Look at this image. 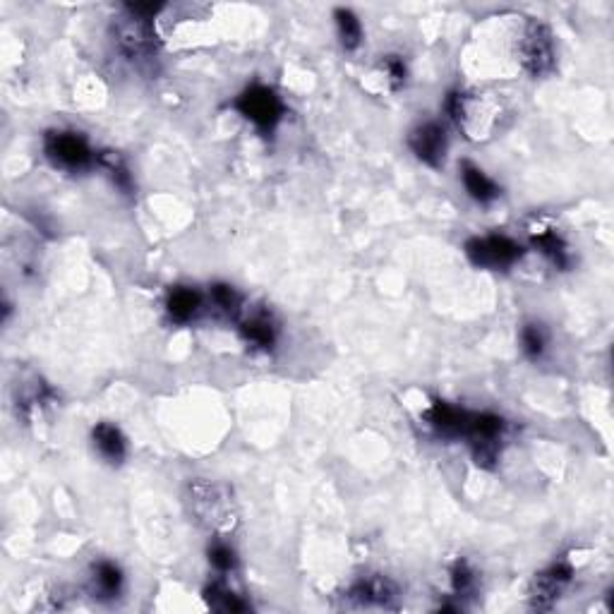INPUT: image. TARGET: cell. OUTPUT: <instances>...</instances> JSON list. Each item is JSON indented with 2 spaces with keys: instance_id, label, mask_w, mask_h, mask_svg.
I'll return each mask as SVG.
<instances>
[{
  "instance_id": "obj_10",
  "label": "cell",
  "mask_w": 614,
  "mask_h": 614,
  "mask_svg": "<svg viewBox=\"0 0 614 614\" xmlns=\"http://www.w3.org/2000/svg\"><path fill=\"white\" fill-rule=\"evenodd\" d=\"M574 581V564L567 557L555 559L550 567L533 576L531 591H528V600H531L533 610H550L562 598L564 591Z\"/></svg>"
},
{
  "instance_id": "obj_8",
  "label": "cell",
  "mask_w": 614,
  "mask_h": 614,
  "mask_svg": "<svg viewBox=\"0 0 614 614\" xmlns=\"http://www.w3.org/2000/svg\"><path fill=\"white\" fill-rule=\"evenodd\" d=\"M519 58L523 68L533 77H543L555 68V39L543 22H528L519 41Z\"/></svg>"
},
{
  "instance_id": "obj_24",
  "label": "cell",
  "mask_w": 614,
  "mask_h": 614,
  "mask_svg": "<svg viewBox=\"0 0 614 614\" xmlns=\"http://www.w3.org/2000/svg\"><path fill=\"white\" fill-rule=\"evenodd\" d=\"M209 296H212V303L216 310L221 312V315L238 317L240 310H243V298H240V293L233 286L214 284L212 291H209Z\"/></svg>"
},
{
  "instance_id": "obj_13",
  "label": "cell",
  "mask_w": 614,
  "mask_h": 614,
  "mask_svg": "<svg viewBox=\"0 0 614 614\" xmlns=\"http://www.w3.org/2000/svg\"><path fill=\"white\" fill-rule=\"evenodd\" d=\"M468 420H471V411L466 408L454 406L449 401H435L425 411V423L432 427L437 437L442 439H461L466 437Z\"/></svg>"
},
{
  "instance_id": "obj_15",
  "label": "cell",
  "mask_w": 614,
  "mask_h": 614,
  "mask_svg": "<svg viewBox=\"0 0 614 614\" xmlns=\"http://www.w3.org/2000/svg\"><path fill=\"white\" fill-rule=\"evenodd\" d=\"M125 588V576L123 569L118 567L111 559H101L94 564L92 569V593L96 600H104V603H113L123 595Z\"/></svg>"
},
{
  "instance_id": "obj_14",
  "label": "cell",
  "mask_w": 614,
  "mask_h": 614,
  "mask_svg": "<svg viewBox=\"0 0 614 614\" xmlns=\"http://www.w3.org/2000/svg\"><path fill=\"white\" fill-rule=\"evenodd\" d=\"M461 183L463 188H466L468 197H471L473 202L483 204V207L497 202L499 197H502V188L487 176L483 168L475 166L473 161H463L461 164Z\"/></svg>"
},
{
  "instance_id": "obj_21",
  "label": "cell",
  "mask_w": 614,
  "mask_h": 614,
  "mask_svg": "<svg viewBox=\"0 0 614 614\" xmlns=\"http://www.w3.org/2000/svg\"><path fill=\"white\" fill-rule=\"evenodd\" d=\"M96 164L101 166V171L106 173L108 178H111V183L116 185L120 192H125V195H130L132 192V173L128 164H125L123 159H120V154L116 152H101L96 156Z\"/></svg>"
},
{
  "instance_id": "obj_22",
  "label": "cell",
  "mask_w": 614,
  "mask_h": 614,
  "mask_svg": "<svg viewBox=\"0 0 614 614\" xmlns=\"http://www.w3.org/2000/svg\"><path fill=\"white\" fill-rule=\"evenodd\" d=\"M449 579L451 591H454L456 598H471V595L478 591V571H475L473 564L466 562V559L459 557L451 564Z\"/></svg>"
},
{
  "instance_id": "obj_7",
  "label": "cell",
  "mask_w": 614,
  "mask_h": 614,
  "mask_svg": "<svg viewBox=\"0 0 614 614\" xmlns=\"http://www.w3.org/2000/svg\"><path fill=\"white\" fill-rule=\"evenodd\" d=\"M466 257L480 269H499L514 267L523 257V248L514 238L504 233H490V236H475L466 243Z\"/></svg>"
},
{
  "instance_id": "obj_16",
  "label": "cell",
  "mask_w": 614,
  "mask_h": 614,
  "mask_svg": "<svg viewBox=\"0 0 614 614\" xmlns=\"http://www.w3.org/2000/svg\"><path fill=\"white\" fill-rule=\"evenodd\" d=\"M92 444L99 451V456L113 466H120L128 459V439L120 432L118 425L99 423L92 430Z\"/></svg>"
},
{
  "instance_id": "obj_3",
  "label": "cell",
  "mask_w": 614,
  "mask_h": 614,
  "mask_svg": "<svg viewBox=\"0 0 614 614\" xmlns=\"http://www.w3.org/2000/svg\"><path fill=\"white\" fill-rule=\"evenodd\" d=\"M233 108L264 135H272L286 116V104L267 84H250L236 96Z\"/></svg>"
},
{
  "instance_id": "obj_17",
  "label": "cell",
  "mask_w": 614,
  "mask_h": 614,
  "mask_svg": "<svg viewBox=\"0 0 614 614\" xmlns=\"http://www.w3.org/2000/svg\"><path fill=\"white\" fill-rule=\"evenodd\" d=\"M240 336H243L245 343H250L252 348L257 351H272L279 341V329H276V322L264 312H257L248 319L240 322Z\"/></svg>"
},
{
  "instance_id": "obj_12",
  "label": "cell",
  "mask_w": 614,
  "mask_h": 614,
  "mask_svg": "<svg viewBox=\"0 0 614 614\" xmlns=\"http://www.w3.org/2000/svg\"><path fill=\"white\" fill-rule=\"evenodd\" d=\"M528 238H531L533 248L555 269H569L571 262H574L569 243L555 226L545 224V221H535V224L528 228Z\"/></svg>"
},
{
  "instance_id": "obj_11",
  "label": "cell",
  "mask_w": 614,
  "mask_h": 614,
  "mask_svg": "<svg viewBox=\"0 0 614 614\" xmlns=\"http://www.w3.org/2000/svg\"><path fill=\"white\" fill-rule=\"evenodd\" d=\"M408 147H411L415 159L423 161L425 166L439 168L444 164V156H447L449 149L447 130L437 120H425V123L415 125L408 132Z\"/></svg>"
},
{
  "instance_id": "obj_1",
  "label": "cell",
  "mask_w": 614,
  "mask_h": 614,
  "mask_svg": "<svg viewBox=\"0 0 614 614\" xmlns=\"http://www.w3.org/2000/svg\"><path fill=\"white\" fill-rule=\"evenodd\" d=\"M447 111L456 128L471 142H485L502 130L504 118L509 116L497 94L473 92V89H454L447 96Z\"/></svg>"
},
{
  "instance_id": "obj_23",
  "label": "cell",
  "mask_w": 614,
  "mask_h": 614,
  "mask_svg": "<svg viewBox=\"0 0 614 614\" xmlns=\"http://www.w3.org/2000/svg\"><path fill=\"white\" fill-rule=\"evenodd\" d=\"M521 351L526 358L540 360L547 351V343H550V336H547V329L540 322H526L521 327Z\"/></svg>"
},
{
  "instance_id": "obj_19",
  "label": "cell",
  "mask_w": 614,
  "mask_h": 614,
  "mask_svg": "<svg viewBox=\"0 0 614 614\" xmlns=\"http://www.w3.org/2000/svg\"><path fill=\"white\" fill-rule=\"evenodd\" d=\"M204 600H207V605L216 612H248L250 610L248 600H243V595H238L236 591H233L226 581H214L212 586H207V591H204Z\"/></svg>"
},
{
  "instance_id": "obj_2",
  "label": "cell",
  "mask_w": 614,
  "mask_h": 614,
  "mask_svg": "<svg viewBox=\"0 0 614 614\" xmlns=\"http://www.w3.org/2000/svg\"><path fill=\"white\" fill-rule=\"evenodd\" d=\"M188 504L195 521L209 531L226 533L236 526V502L226 485L192 480L188 485Z\"/></svg>"
},
{
  "instance_id": "obj_20",
  "label": "cell",
  "mask_w": 614,
  "mask_h": 614,
  "mask_svg": "<svg viewBox=\"0 0 614 614\" xmlns=\"http://www.w3.org/2000/svg\"><path fill=\"white\" fill-rule=\"evenodd\" d=\"M336 20V32H339V41L346 51H358L363 44V22L348 8H336L334 10Z\"/></svg>"
},
{
  "instance_id": "obj_6",
  "label": "cell",
  "mask_w": 614,
  "mask_h": 614,
  "mask_svg": "<svg viewBox=\"0 0 614 614\" xmlns=\"http://www.w3.org/2000/svg\"><path fill=\"white\" fill-rule=\"evenodd\" d=\"M507 437V420L497 413H471L466 437L478 466L492 468L499 459L502 442Z\"/></svg>"
},
{
  "instance_id": "obj_25",
  "label": "cell",
  "mask_w": 614,
  "mask_h": 614,
  "mask_svg": "<svg viewBox=\"0 0 614 614\" xmlns=\"http://www.w3.org/2000/svg\"><path fill=\"white\" fill-rule=\"evenodd\" d=\"M207 555H209V564H212L219 574H233V571L238 569L236 550H233L226 540H221V538L214 540V543L209 545Z\"/></svg>"
},
{
  "instance_id": "obj_5",
  "label": "cell",
  "mask_w": 614,
  "mask_h": 614,
  "mask_svg": "<svg viewBox=\"0 0 614 614\" xmlns=\"http://www.w3.org/2000/svg\"><path fill=\"white\" fill-rule=\"evenodd\" d=\"M44 154L56 168L77 173L96 164V154L87 137L72 130H51L44 135Z\"/></svg>"
},
{
  "instance_id": "obj_4",
  "label": "cell",
  "mask_w": 614,
  "mask_h": 614,
  "mask_svg": "<svg viewBox=\"0 0 614 614\" xmlns=\"http://www.w3.org/2000/svg\"><path fill=\"white\" fill-rule=\"evenodd\" d=\"M116 44L125 58L135 65L152 63L156 58V32L152 17H144L125 8V15L113 24Z\"/></svg>"
},
{
  "instance_id": "obj_18",
  "label": "cell",
  "mask_w": 614,
  "mask_h": 614,
  "mask_svg": "<svg viewBox=\"0 0 614 614\" xmlns=\"http://www.w3.org/2000/svg\"><path fill=\"white\" fill-rule=\"evenodd\" d=\"M202 310V296L190 286H176L168 291L166 296V315L171 317V322L176 324H188L200 315Z\"/></svg>"
},
{
  "instance_id": "obj_26",
  "label": "cell",
  "mask_w": 614,
  "mask_h": 614,
  "mask_svg": "<svg viewBox=\"0 0 614 614\" xmlns=\"http://www.w3.org/2000/svg\"><path fill=\"white\" fill-rule=\"evenodd\" d=\"M379 68H382L384 77H387L389 87L394 89V92H399V89L406 87L408 82V65L406 60L401 56H384L382 63H379Z\"/></svg>"
},
{
  "instance_id": "obj_9",
  "label": "cell",
  "mask_w": 614,
  "mask_h": 614,
  "mask_svg": "<svg viewBox=\"0 0 614 614\" xmlns=\"http://www.w3.org/2000/svg\"><path fill=\"white\" fill-rule=\"evenodd\" d=\"M343 600L351 610H399V588L387 576H363L348 588Z\"/></svg>"
}]
</instances>
